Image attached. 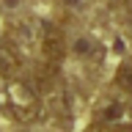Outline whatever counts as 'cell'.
<instances>
[{
  "mask_svg": "<svg viewBox=\"0 0 132 132\" xmlns=\"http://www.w3.org/2000/svg\"><path fill=\"white\" fill-rule=\"evenodd\" d=\"M94 50H96V47H94V41H91V39H80L77 44H74V52H77L80 58H82V55H91Z\"/></svg>",
  "mask_w": 132,
  "mask_h": 132,
  "instance_id": "cell-6",
  "label": "cell"
},
{
  "mask_svg": "<svg viewBox=\"0 0 132 132\" xmlns=\"http://www.w3.org/2000/svg\"><path fill=\"white\" fill-rule=\"evenodd\" d=\"M39 50H41V55L47 58L50 63L61 61V58H63V52H66V41H63V33L58 30L55 25L44 22V25H41V30H39Z\"/></svg>",
  "mask_w": 132,
  "mask_h": 132,
  "instance_id": "cell-3",
  "label": "cell"
},
{
  "mask_svg": "<svg viewBox=\"0 0 132 132\" xmlns=\"http://www.w3.org/2000/svg\"><path fill=\"white\" fill-rule=\"evenodd\" d=\"M118 3H121V0H118Z\"/></svg>",
  "mask_w": 132,
  "mask_h": 132,
  "instance_id": "cell-7",
  "label": "cell"
},
{
  "mask_svg": "<svg viewBox=\"0 0 132 132\" xmlns=\"http://www.w3.org/2000/svg\"><path fill=\"white\" fill-rule=\"evenodd\" d=\"M116 85L121 91H127V96H132V63L118 66V72H116Z\"/></svg>",
  "mask_w": 132,
  "mask_h": 132,
  "instance_id": "cell-5",
  "label": "cell"
},
{
  "mask_svg": "<svg viewBox=\"0 0 132 132\" xmlns=\"http://www.w3.org/2000/svg\"><path fill=\"white\" fill-rule=\"evenodd\" d=\"M19 52L11 44H0V77H14L19 72Z\"/></svg>",
  "mask_w": 132,
  "mask_h": 132,
  "instance_id": "cell-4",
  "label": "cell"
},
{
  "mask_svg": "<svg viewBox=\"0 0 132 132\" xmlns=\"http://www.w3.org/2000/svg\"><path fill=\"white\" fill-rule=\"evenodd\" d=\"M96 121L110 132H132V105L127 99H107L99 107Z\"/></svg>",
  "mask_w": 132,
  "mask_h": 132,
  "instance_id": "cell-2",
  "label": "cell"
},
{
  "mask_svg": "<svg viewBox=\"0 0 132 132\" xmlns=\"http://www.w3.org/2000/svg\"><path fill=\"white\" fill-rule=\"evenodd\" d=\"M3 99H6L8 113L14 116L16 121H22V124L36 121L39 113H41V99H39V94H36V88H30L28 82L8 80L6 91H3Z\"/></svg>",
  "mask_w": 132,
  "mask_h": 132,
  "instance_id": "cell-1",
  "label": "cell"
}]
</instances>
